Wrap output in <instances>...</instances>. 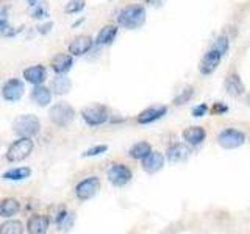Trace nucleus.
Segmentation results:
<instances>
[{
  "label": "nucleus",
  "instance_id": "nucleus-19",
  "mask_svg": "<svg viewBox=\"0 0 250 234\" xmlns=\"http://www.w3.org/2000/svg\"><path fill=\"white\" fill-rule=\"evenodd\" d=\"M225 89L230 96L239 97L246 92V86H244V83H242L241 77L238 74H231V75L227 77V80H225Z\"/></svg>",
  "mask_w": 250,
  "mask_h": 234
},
{
  "label": "nucleus",
  "instance_id": "nucleus-13",
  "mask_svg": "<svg viewBox=\"0 0 250 234\" xmlns=\"http://www.w3.org/2000/svg\"><path fill=\"white\" fill-rule=\"evenodd\" d=\"M55 74H67L74 66V57L70 53H58L50 61Z\"/></svg>",
  "mask_w": 250,
  "mask_h": 234
},
{
  "label": "nucleus",
  "instance_id": "nucleus-9",
  "mask_svg": "<svg viewBox=\"0 0 250 234\" xmlns=\"http://www.w3.org/2000/svg\"><path fill=\"white\" fill-rule=\"evenodd\" d=\"M23 91H25V88H23V83L19 78H10L2 86V97L10 103H14V101H19L22 98Z\"/></svg>",
  "mask_w": 250,
  "mask_h": 234
},
{
  "label": "nucleus",
  "instance_id": "nucleus-23",
  "mask_svg": "<svg viewBox=\"0 0 250 234\" xmlns=\"http://www.w3.org/2000/svg\"><path fill=\"white\" fill-rule=\"evenodd\" d=\"M21 211V203L16 198H3L0 200V217L10 218Z\"/></svg>",
  "mask_w": 250,
  "mask_h": 234
},
{
  "label": "nucleus",
  "instance_id": "nucleus-25",
  "mask_svg": "<svg viewBox=\"0 0 250 234\" xmlns=\"http://www.w3.org/2000/svg\"><path fill=\"white\" fill-rule=\"evenodd\" d=\"M152 152V147H150V144L148 142H136L135 145H131L130 147V150H128V156L131 159H143V158H146V156Z\"/></svg>",
  "mask_w": 250,
  "mask_h": 234
},
{
  "label": "nucleus",
  "instance_id": "nucleus-26",
  "mask_svg": "<svg viewBox=\"0 0 250 234\" xmlns=\"http://www.w3.org/2000/svg\"><path fill=\"white\" fill-rule=\"evenodd\" d=\"M23 223L21 220H6L0 225V234H22Z\"/></svg>",
  "mask_w": 250,
  "mask_h": 234
},
{
  "label": "nucleus",
  "instance_id": "nucleus-21",
  "mask_svg": "<svg viewBox=\"0 0 250 234\" xmlns=\"http://www.w3.org/2000/svg\"><path fill=\"white\" fill-rule=\"evenodd\" d=\"M117 25H114V23H108V25H105L104 28H102L99 31V35L96 38V44L97 45H109L113 44V41L116 39L117 36Z\"/></svg>",
  "mask_w": 250,
  "mask_h": 234
},
{
  "label": "nucleus",
  "instance_id": "nucleus-5",
  "mask_svg": "<svg viewBox=\"0 0 250 234\" xmlns=\"http://www.w3.org/2000/svg\"><path fill=\"white\" fill-rule=\"evenodd\" d=\"M82 117L89 127H100L108 122L109 109L102 103H94L82 109Z\"/></svg>",
  "mask_w": 250,
  "mask_h": 234
},
{
  "label": "nucleus",
  "instance_id": "nucleus-34",
  "mask_svg": "<svg viewBox=\"0 0 250 234\" xmlns=\"http://www.w3.org/2000/svg\"><path fill=\"white\" fill-rule=\"evenodd\" d=\"M52 27H53V23H52V22H47V23H44V25H39V27H38V31H39L41 35H47V33H49V31L52 30Z\"/></svg>",
  "mask_w": 250,
  "mask_h": 234
},
{
  "label": "nucleus",
  "instance_id": "nucleus-15",
  "mask_svg": "<svg viewBox=\"0 0 250 234\" xmlns=\"http://www.w3.org/2000/svg\"><path fill=\"white\" fill-rule=\"evenodd\" d=\"M50 218L42 214H35L28 218L27 222V231L30 234H44L49 231Z\"/></svg>",
  "mask_w": 250,
  "mask_h": 234
},
{
  "label": "nucleus",
  "instance_id": "nucleus-14",
  "mask_svg": "<svg viewBox=\"0 0 250 234\" xmlns=\"http://www.w3.org/2000/svg\"><path fill=\"white\" fill-rule=\"evenodd\" d=\"M141 161H143L144 172H147V174H156V172H160L163 169L164 161H166V159H164L163 153L152 150L150 153L146 156V158H143Z\"/></svg>",
  "mask_w": 250,
  "mask_h": 234
},
{
  "label": "nucleus",
  "instance_id": "nucleus-22",
  "mask_svg": "<svg viewBox=\"0 0 250 234\" xmlns=\"http://www.w3.org/2000/svg\"><path fill=\"white\" fill-rule=\"evenodd\" d=\"M188 156H189V148H188L185 144H174V145H170L166 152V158L170 162L185 161Z\"/></svg>",
  "mask_w": 250,
  "mask_h": 234
},
{
  "label": "nucleus",
  "instance_id": "nucleus-18",
  "mask_svg": "<svg viewBox=\"0 0 250 234\" xmlns=\"http://www.w3.org/2000/svg\"><path fill=\"white\" fill-rule=\"evenodd\" d=\"M31 100L35 101L38 106H47L52 101V91L49 88H45L42 84H36L33 91H31Z\"/></svg>",
  "mask_w": 250,
  "mask_h": 234
},
{
  "label": "nucleus",
  "instance_id": "nucleus-35",
  "mask_svg": "<svg viewBox=\"0 0 250 234\" xmlns=\"http://www.w3.org/2000/svg\"><path fill=\"white\" fill-rule=\"evenodd\" d=\"M227 106H224V105H221V103H216L214 106H213V113L214 114H221V113H225L227 111Z\"/></svg>",
  "mask_w": 250,
  "mask_h": 234
},
{
  "label": "nucleus",
  "instance_id": "nucleus-33",
  "mask_svg": "<svg viewBox=\"0 0 250 234\" xmlns=\"http://www.w3.org/2000/svg\"><path fill=\"white\" fill-rule=\"evenodd\" d=\"M207 113H208V106H207L205 103H202V105L195 106V108L192 109V116H194V117H203Z\"/></svg>",
  "mask_w": 250,
  "mask_h": 234
},
{
  "label": "nucleus",
  "instance_id": "nucleus-28",
  "mask_svg": "<svg viewBox=\"0 0 250 234\" xmlns=\"http://www.w3.org/2000/svg\"><path fill=\"white\" fill-rule=\"evenodd\" d=\"M108 150V145H96V147H91L88 148L84 153H83V158H94V156H99V155H104Z\"/></svg>",
  "mask_w": 250,
  "mask_h": 234
},
{
  "label": "nucleus",
  "instance_id": "nucleus-27",
  "mask_svg": "<svg viewBox=\"0 0 250 234\" xmlns=\"http://www.w3.org/2000/svg\"><path fill=\"white\" fill-rule=\"evenodd\" d=\"M84 6H86L84 0H70V2L66 5L64 11H66L67 14H77V13L83 11V10H84Z\"/></svg>",
  "mask_w": 250,
  "mask_h": 234
},
{
  "label": "nucleus",
  "instance_id": "nucleus-31",
  "mask_svg": "<svg viewBox=\"0 0 250 234\" xmlns=\"http://www.w3.org/2000/svg\"><path fill=\"white\" fill-rule=\"evenodd\" d=\"M192 97V88H188V89H185L180 96L174 100V103L175 105H182V103H186L188 100H189Z\"/></svg>",
  "mask_w": 250,
  "mask_h": 234
},
{
  "label": "nucleus",
  "instance_id": "nucleus-4",
  "mask_svg": "<svg viewBox=\"0 0 250 234\" xmlns=\"http://www.w3.org/2000/svg\"><path fill=\"white\" fill-rule=\"evenodd\" d=\"M75 109L70 106L67 101H58L49 109V119L53 125L64 128L74 120Z\"/></svg>",
  "mask_w": 250,
  "mask_h": 234
},
{
  "label": "nucleus",
  "instance_id": "nucleus-36",
  "mask_svg": "<svg viewBox=\"0 0 250 234\" xmlns=\"http://www.w3.org/2000/svg\"><path fill=\"white\" fill-rule=\"evenodd\" d=\"M146 2L148 3V5H153V6H160L164 0H146Z\"/></svg>",
  "mask_w": 250,
  "mask_h": 234
},
{
  "label": "nucleus",
  "instance_id": "nucleus-37",
  "mask_svg": "<svg viewBox=\"0 0 250 234\" xmlns=\"http://www.w3.org/2000/svg\"><path fill=\"white\" fill-rule=\"evenodd\" d=\"M0 16L5 18V16H6V8H2V10H0Z\"/></svg>",
  "mask_w": 250,
  "mask_h": 234
},
{
  "label": "nucleus",
  "instance_id": "nucleus-29",
  "mask_svg": "<svg viewBox=\"0 0 250 234\" xmlns=\"http://www.w3.org/2000/svg\"><path fill=\"white\" fill-rule=\"evenodd\" d=\"M18 31H11V27L5 18H0V36H13Z\"/></svg>",
  "mask_w": 250,
  "mask_h": 234
},
{
  "label": "nucleus",
  "instance_id": "nucleus-1",
  "mask_svg": "<svg viewBox=\"0 0 250 234\" xmlns=\"http://www.w3.org/2000/svg\"><path fill=\"white\" fill-rule=\"evenodd\" d=\"M147 13L143 5H128L117 14V23L127 30L141 28L146 23Z\"/></svg>",
  "mask_w": 250,
  "mask_h": 234
},
{
  "label": "nucleus",
  "instance_id": "nucleus-2",
  "mask_svg": "<svg viewBox=\"0 0 250 234\" xmlns=\"http://www.w3.org/2000/svg\"><path fill=\"white\" fill-rule=\"evenodd\" d=\"M13 131L18 137H35L41 131V122L33 114H22L13 120Z\"/></svg>",
  "mask_w": 250,
  "mask_h": 234
},
{
  "label": "nucleus",
  "instance_id": "nucleus-24",
  "mask_svg": "<svg viewBox=\"0 0 250 234\" xmlns=\"http://www.w3.org/2000/svg\"><path fill=\"white\" fill-rule=\"evenodd\" d=\"M31 175V169L30 167H14L6 170L2 175L3 179H8V181H22V179H27Z\"/></svg>",
  "mask_w": 250,
  "mask_h": 234
},
{
  "label": "nucleus",
  "instance_id": "nucleus-10",
  "mask_svg": "<svg viewBox=\"0 0 250 234\" xmlns=\"http://www.w3.org/2000/svg\"><path fill=\"white\" fill-rule=\"evenodd\" d=\"M222 57L224 55L219 52L216 47H213L211 50H208L205 53V57L202 58L200 61V66H199V70H200V74L202 75H209V74H213L214 70L217 69V66L221 64V61H222Z\"/></svg>",
  "mask_w": 250,
  "mask_h": 234
},
{
  "label": "nucleus",
  "instance_id": "nucleus-6",
  "mask_svg": "<svg viewBox=\"0 0 250 234\" xmlns=\"http://www.w3.org/2000/svg\"><path fill=\"white\" fill-rule=\"evenodd\" d=\"M100 191V179L99 176H88L82 179L80 183L75 187V195L78 200L82 201H88L92 197H96Z\"/></svg>",
  "mask_w": 250,
  "mask_h": 234
},
{
  "label": "nucleus",
  "instance_id": "nucleus-7",
  "mask_svg": "<svg viewBox=\"0 0 250 234\" xmlns=\"http://www.w3.org/2000/svg\"><path fill=\"white\" fill-rule=\"evenodd\" d=\"M106 176H108V181L114 187H122L131 181L133 174L125 164L116 162V164H111V167L106 170Z\"/></svg>",
  "mask_w": 250,
  "mask_h": 234
},
{
  "label": "nucleus",
  "instance_id": "nucleus-12",
  "mask_svg": "<svg viewBox=\"0 0 250 234\" xmlns=\"http://www.w3.org/2000/svg\"><path fill=\"white\" fill-rule=\"evenodd\" d=\"M166 113H167V106H163V105L150 106V108L144 109L143 113H139L136 120L139 125H148V123L160 120L163 116H166Z\"/></svg>",
  "mask_w": 250,
  "mask_h": 234
},
{
  "label": "nucleus",
  "instance_id": "nucleus-16",
  "mask_svg": "<svg viewBox=\"0 0 250 234\" xmlns=\"http://www.w3.org/2000/svg\"><path fill=\"white\" fill-rule=\"evenodd\" d=\"M23 78L25 81L31 83L33 86L36 84H42L47 78V69L42 64H36V66H30L23 70Z\"/></svg>",
  "mask_w": 250,
  "mask_h": 234
},
{
  "label": "nucleus",
  "instance_id": "nucleus-32",
  "mask_svg": "<svg viewBox=\"0 0 250 234\" xmlns=\"http://www.w3.org/2000/svg\"><path fill=\"white\" fill-rule=\"evenodd\" d=\"M47 16H49V11H47L44 6H36L33 13H31V18L33 19H44Z\"/></svg>",
  "mask_w": 250,
  "mask_h": 234
},
{
  "label": "nucleus",
  "instance_id": "nucleus-38",
  "mask_svg": "<svg viewBox=\"0 0 250 234\" xmlns=\"http://www.w3.org/2000/svg\"><path fill=\"white\" fill-rule=\"evenodd\" d=\"M28 2H30V3H31V5H33V3H35V2H36V0H28Z\"/></svg>",
  "mask_w": 250,
  "mask_h": 234
},
{
  "label": "nucleus",
  "instance_id": "nucleus-39",
  "mask_svg": "<svg viewBox=\"0 0 250 234\" xmlns=\"http://www.w3.org/2000/svg\"><path fill=\"white\" fill-rule=\"evenodd\" d=\"M247 101H249V105H250V97H249V98H247Z\"/></svg>",
  "mask_w": 250,
  "mask_h": 234
},
{
  "label": "nucleus",
  "instance_id": "nucleus-8",
  "mask_svg": "<svg viewBox=\"0 0 250 234\" xmlns=\"http://www.w3.org/2000/svg\"><path fill=\"white\" fill-rule=\"evenodd\" d=\"M217 142L221 147L229 148V150H233V148H238V147H241L242 144L246 142V135L242 131H239V130L229 128V130H224V131L219 133Z\"/></svg>",
  "mask_w": 250,
  "mask_h": 234
},
{
  "label": "nucleus",
  "instance_id": "nucleus-11",
  "mask_svg": "<svg viewBox=\"0 0 250 234\" xmlns=\"http://www.w3.org/2000/svg\"><path fill=\"white\" fill-rule=\"evenodd\" d=\"M94 45V39L88 35H82L77 36L72 42L69 44V53L72 57H83V55L88 53Z\"/></svg>",
  "mask_w": 250,
  "mask_h": 234
},
{
  "label": "nucleus",
  "instance_id": "nucleus-17",
  "mask_svg": "<svg viewBox=\"0 0 250 234\" xmlns=\"http://www.w3.org/2000/svg\"><path fill=\"white\" fill-rule=\"evenodd\" d=\"M72 88V81L66 77V74H57L50 83V91L55 96H66V94Z\"/></svg>",
  "mask_w": 250,
  "mask_h": 234
},
{
  "label": "nucleus",
  "instance_id": "nucleus-30",
  "mask_svg": "<svg viewBox=\"0 0 250 234\" xmlns=\"http://www.w3.org/2000/svg\"><path fill=\"white\" fill-rule=\"evenodd\" d=\"M216 49L221 52L222 55H227V52H229V38L227 36H221V38H217V41L214 44Z\"/></svg>",
  "mask_w": 250,
  "mask_h": 234
},
{
  "label": "nucleus",
  "instance_id": "nucleus-20",
  "mask_svg": "<svg viewBox=\"0 0 250 234\" xmlns=\"http://www.w3.org/2000/svg\"><path fill=\"white\" fill-rule=\"evenodd\" d=\"M207 137V131L202 127H191L183 131V139L189 145H200Z\"/></svg>",
  "mask_w": 250,
  "mask_h": 234
},
{
  "label": "nucleus",
  "instance_id": "nucleus-3",
  "mask_svg": "<svg viewBox=\"0 0 250 234\" xmlns=\"http://www.w3.org/2000/svg\"><path fill=\"white\" fill-rule=\"evenodd\" d=\"M35 148L33 139L31 137H18L14 142L8 147L5 158L10 162H21L31 155Z\"/></svg>",
  "mask_w": 250,
  "mask_h": 234
}]
</instances>
